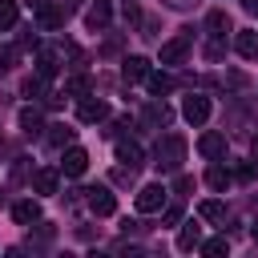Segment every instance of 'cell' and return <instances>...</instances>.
I'll use <instances>...</instances> for the list:
<instances>
[{
    "label": "cell",
    "mask_w": 258,
    "mask_h": 258,
    "mask_svg": "<svg viewBox=\"0 0 258 258\" xmlns=\"http://www.w3.org/2000/svg\"><path fill=\"white\" fill-rule=\"evenodd\" d=\"M161 4H169V8H177V12H185V8H194L198 0H161Z\"/></svg>",
    "instance_id": "obj_34"
},
{
    "label": "cell",
    "mask_w": 258,
    "mask_h": 258,
    "mask_svg": "<svg viewBox=\"0 0 258 258\" xmlns=\"http://www.w3.org/2000/svg\"><path fill=\"white\" fill-rule=\"evenodd\" d=\"M165 206V185H141L137 189V210L141 214H157Z\"/></svg>",
    "instance_id": "obj_5"
},
{
    "label": "cell",
    "mask_w": 258,
    "mask_h": 258,
    "mask_svg": "<svg viewBox=\"0 0 258 258\" xmlns=\"http://www.w3.org/2000/svg\"><path fill=\"white\" fill-rule=\"evenodd\" d=\"M198 149H202V157H210V161L226 157V133H202V137H198Z\"/></svg>",
    "instance_id": "obj_9"
},
{
    "label": "cell",
    "mask_w": 258,
    "mask_h": 258,
    "mask_svg": "<svg viewBox=\"0 0 258 258\" xmlns=\"http://www.w3.org/2000/svg\"><path fill=\"white\" fill-rule=\"evenodd\" d=\"M73 133L77 129H69V125H48V145H56V149L60 145H73Z\"/></svg>",
    "instance_id": "obj_23"
},
{
    "label": "cell",
    "mask_w": 258,
    "mask_h": 258,
    "mask_svg": "<svg viewBox=\"0 0 258 258\" xmlns=\"http://www.w3.org/2000/svg\"><path fill=\"white\" fill-rule=\"evenodd\" d=\"M20 93H24V97H44V77H40V73L28 77V81L20 85Z\"/></svg>",
    "instance_id": "obj_26"
},
{
    "label": "cell",
    "mask_w": 258,
    "mask_h": 258,
    "mask_svg": "<svg viewBox=\"0 0 258 258\" xmlns=\"http://www.w3.org/2000/svg\"><path fill=\"white\" fill-rule=\"evenodd\" d=\"M189 56V36H173L161 44V64H181Z\"/></svg>",
    "instance_id": "obj_6"
},
{
    "label": "cell",
    "mask_w": 258,
    "mask_h": 258,
    "mask_svg": "<svg viewBox=\"0 0 258 258\" xmlns=\"http://www.w3.org/2000/svg\"><path fill=\"white\" fill-rule=\"evenodd\" d=\"M117 161L129 165V169H137V165L145 161V149H141L137 141H117Z\"/></svg>",
    "instance_id": "obj_10"
},
{
    "label": "cell",
    "mask_w": 258,
    "mask_h": 258,
    "mask_svg": "<svg viewBox=\"0 0 258 258\" xmlns=\"http://www.w3.org/2000/svg\"><path fill=\"white\" fill-rule=\"evenodd\" d=\"M242 8H246V12H254V16H258V0H242Z\"/></svg>",
    "instance_id": "obj_35"
},
{
    "label": "cell",
    "mask_w": 258,
    "mask_h": 258,
    "mask_svg": "<svg viewBox=\"0 0 258 258\" xmlns=\"http://www.w3.org/2000/svg\"><path fill=\"white\" fill-rule=\"evenodd\" d=\"M226 250H230L226 238H210V242H202V254H206V258H218V254H226Z\"/></svg>",
    "instance_id": "obj_27"
},
{
    "label": "cell",
    "mask_w": 258,
    "mask_h": 258,
    "mask_svg": "<svg viewBox=\"0 0 258 258\" xmlns=\"http://www.w3.org/2000/svg\"><path fill=\"white\" fill-rule=\"evenodd\" d=\"M32 189L36 194H56V169H36L32 173Z\"/></svg>",
    "instance_id": "obj_20"
},
{
    "label": "cell",
    "mask_w": 258,
    "mask_h": 258,
    "mask_svg": "<svg viewBox=\"0 0 258 258\" xmlns=\"http://www.w3.org/2000/svg\"><path fill=\"white\" fill-rule=\"evenodd\" d=\"M85 194H89L85 202H89V210H93L97 218H109V214L117 210V202H113V194H109L105 185H93V189H85Z\"/></svg>",
    "instance_id": "obj_4"
},
{
    "label": "cell",
    "mask_w": 258,
    "mask_h": 258,
    "mask_svg": "<svg viewBox=\"0 0 258 258\" xmlns=\"http://www.w3.org/2000/svg\"><path fill=\"white\" fill-rule=\"evenodd\" d=\"M230 181H234V173H230L226 165H218V161H214V165L206 169V185H210V189H218V194H222V189H230Z\"/></svg>",
    "instance_id": "obj_15"
},
{
    "label": "cell",
    "mask_w": 258,
    "mask_h": 258,
    "mask_svg": "<svg viewBox=\"0 0 258 258\" xmlns=\"http://www.w3.org/2000/svg\"><path fill=\"white\" fill-rule=\"evenodd\" d=\"M77 117H81L85 125H97V121H105V117H109V105H105L101 97H85V101H81V109H77Z\"/></svg>",
    "instance_id": "obj_7"
},
{
    "label": "cell",
    "mask_w": 258,
    "mask_h": 258,
    "mask_svg": "<svg viewBox=\"0 0 258 258\" xmlns=\"http://www.w3.org/2000/svg\"><path fill=\"white\" fill-rule=\"evenodd\" d=\"M56 69H60V64H56V48H40V52H36V73L48 81V77H56Z\"/></svg>",
    "instance_id": "obj_17"
},
{
    "label": "cell",
    "mask_w": 258,
    "mask_h": 258,
    "mask_svg": "<svg viewBox=\"0 0 258 258\" xmlns=\"http://www.w3.org/2000/svg\"><path fill=\"white\" fill-rule=\"evenodd\" d=\"M222 56H226V36H214L206 44V60H222Z\"/></svg>",
    "instance_id": "obj_28"
},
{
    "label": "cell",
    "mask_w": 258,
    "mask_h": 258,
    "mask_svg": "<svg viewBox=\"0 0 258 258\" xmlns=\"http://www.w3.org/2000/svg\"><path fill=\"white\" fill-rule=\"evenodd\" d=\"M161 222H165V226H177V222H181V206H169V210L161 214Z\"/></svg>",
    "instance_id": "obj_31"
},
{
    "label": "cell",
    "mask_w": 258,
    "mask_h": 258,
    "mask_svg": "<svg viewBox=\"0 0 258 258\" xmlns=\"http://www.w3.org/2000/svg\"><path fill=\"white\" fill-rule=\"evenodd\" d=\"M64 16H69V8H64V4H48V0H40V4H36V24H40L44 32L60 28V24H64Z\"/></svg>",
    "instance_id": "obj_2"
},
{
    "label": "cell",
    "mask_w": 258,
    "mask_h": 258,
    "mask_svg": "<svg viewBox=\"0 0 258 258\" xmlns=\"http://www.w3.org/2000/svg\"><path fill=\"white\" fill-rule=\"evenodd\" d=\"M181 113H185V121H189V125H202V121L210 117V97H202V93H189V97L181 101Z\"/></svg>",
    "instance_id": "obj_3"
},
{
    "label": "cell",
    "mask_w": 258,
    "mask_h": 258,
    "mask_svg": "<svg viewBox=\"0 0 258 258\" xmlns=\"http://www.w3.org/2000/svg\"><path fill=\"white\" fill-rule=\"evenodd\" d=\"M16 56H20V52H16L12 44H8V48L0 52V69H12V64H16Z\"/></svg>",
    "instance_id": "obj_30"
},
{
    "label": "cell",
    "mask_w": 258,
    "mask_h": 258,
    "mask_svg": "<svg viewBox=\"0 0 258 258\" xmlns=\"http://www.w3.org/2000/svg\"><path fill=\"white\" fill-rule=\"evenodd\" d=\"M234 48H238L246 60H258V32H238V36H234Z\"/></svg>",
    "instance_id": "obj_19"
},
{
    "label": "cell",
    "mask_w": 258,
    "mask_h": 258,
    "mask_svg": "<svg viewBox=\"0 0 258 258\" xmlns=\"http://www.w3.org/2000/svg\"><path fill=\"white\" fill-rule=\"evenodd\" d=\"M60 169H64L69 177H81V173L89 169V153H85L81 145H69V149H64V161H60Z\"/></svg>",
    "instance_id": "obj_8"
},
{
    "label": "cell",
    "mask_w": 258,
    "mask_h": 258,
    "mask_svg": "<svg viewBox=\"0 0 258 258\" xmlns=\"http://www.w3.org/2000/svg\"><path fill=\"white\" fill-rule=\"evenodd\" d=\"M28 4H40V0H28Z\"/></svg>",
    "instance_id": "obj_38"
},
{
    "label": "cell",
    "mask_w": 258,
    "mask_h": 258,
    "mask_svg": "<svg viewBox=\"0 0 258 258\" xmlns=\"http://www.w3.org/2000/svg\"><path fill=\"white\" fill-rule=\"evenodd\" d=\"M20 129H24V137H36V133L44 129V117H40L36 105H24V109H20Z\"/></svg>",
    "instance_id": "obj_12"
},
{
    "label": "cell",
    "mask_w": 258,
    "mask_h": 258,
    "mask_svg": "<svg viewBox=\"0 0 258 258\" xmlns=\"http://www.w3.org/2000/svg\"><path fill=\"white\" fill-rule=\"evenodd\" d=\"M109 16H113V8H109L105 0H97V4H89V12H85V24L97 32V28H105V24H109Z\"/></svg>",
    "instance_id": "obj_14"
},
{
    "label": "cell",
    "mask_w": 258,
    "mask_h": 258,
    "mask_svg": "<svg viewBox=\"0 0 258 258\" xmlns=\"http://www.w3.org/2000/svg\"><path fill=\"white\" fill-rule=\"evenodd\" d=\"M194 246H202V226L198 222H185L181 234H177V250H194Z\"/></svg>",
    "instance_id": "obj_18"
},
{
    "label": "cell",
    "mask_w": 258,
    "mask_h": 258,
    "mask_svg": "<svg viewBox=\"0 0 258 258\" xmlns=\"http://www.w3.org/2000/svg\"><path fill=\"white\" fill-rule=\"evenodd\" d=\"M16 16H20L16 0H0V28H12V24H16Z\"/></svg>",
    "instance_id": "obj_25"
},
{
    "label": "cell",
    "mask_w": 258,
    "mask_h": 258,
    "mask_svg": "<svg viewBox=\"0 0 258 258\" xmlns=\"http://www.w3.org/2000/svg\"><path fill=\"white\" fill-rule=\"evenodd\" d=\"M198 214H202L206 222H222V218H226V206H222L218 198H206V202L198 206Z\"/></svg>",
    "instance_id": "obj_22"
},
{
    "label": "cell",
    "mask_w": 258,
    "mask_h": 258,
    "mask_svg": "<svg viewBox=\"0 0 258 258\" xmlns=\"http://www.w3.org/2000/svg\"><path fill=\"white\" fill-rule=\"evenodd\" d=\"M250 149H254V157H258V137H254V141H250Z\"/></svg>",
    "instance_id": "obj_37"
},
{
    "label": "cell",
    "mask_w": 258,
    "mask_h": 258,
    "mask_svg": "<svg viewBox=\"0 0 258 258\" xmlns=\"http://www.w3.org/2000/svg\"><path fill=\"white\" fill-rule=\"evenodd\" d=\"M121 77L125 81H145L149 77V60L145 56H125L121 60Z\"/></svg>",
    "instance_id": "obj_11"
},
{
    "label": "cell",
    "mask_w": 258,
    "mask_h": 258,
    "mask_svg": "<svg viewBox=\"0 0 258 258\" xmlns=\"http://www.w3.org/2000/svg\"><path fill=\"white\" fill-rule=\"evenodd\" d=\"M173 189H177V194H189V189H194V177H185V173H181V177L173 181Z\"/></svg>",
    "instance_id": "obj_33"
},
{
    "label": "cell",
    "mask_w": 258,
    "mask_h": 258,
    "mask_svg": "<svg viewBox=\"0 0 258 258\" xmlns=\"http://www.w3.org/2000/svg\"><path fill=\"white\" fill-rule=\"evenodd\" d=\"M250 238H254V242H258V222H254V226H250Z\"/></svg>",
    "instance_id": "obj_36"
},
{
    "label": "cell",
    "mask_w": 258,
    "mask_h": 258,
    "mask_svg": "<svg viewBox=\"0 0 258 258\" xmlns=\"http://www.w3.org/2000/svg\"><path fill=\"white\" fill-rule=\"evenodd\" d=\"M12 218H16V226H32V222H40V206L32 198H24V202L12 206Z\"/></svg>",
    "instance_id": "obj_13"
},
{
    "label": "cell",
    "mask_w": 258,
    "mask_h": 258,
    "mask_svg": "<svg viewBox=\"0 0 258 258\" xmlns=\"http://www.w3.org/2000/svg\"><path fill=\"white\" fill-rule=\"evenodd\" d=\"M145 121H149V125H169V121H173V109H169L165 101H149V105H145Z\"/></svg>",
    "instance_id": "obj_16"
},
{
    "label": "cell",
    "mask_w": 258,
    "mask_h": 258,
    "mask_svg": "<svg viewBox=\"0 0 258 258\" xmlns=\"http://www.w3.org/2000/svg\"><path fill=\"white\" fill-rule=\"evenodd\" d=\"M206 24L214 28V36H226V32H230V16H226L222 8H218V12H210V16H206Z\"/></svg>",
    "instance_id": "obj_24"
},
{
    "label": "cell",
    "mask_w": 258,
    "mask_h": 258,
    "mask_svg": "<svg viewBox=\"0 0 258 258\" xmlns=\"http://www.w3.org/2000/svg\"><path fill=\"white\" fill-rule=\"evenodd\" d=\"M145 85H149V93H153V97H161V93H169V89H173V77H169V73H153V69H149Z\"/></svg>",
    "instance_id": "obj_21"
},
{
    "label": "cell",
    "mask_w": 258,
    "mask_h": 258,
    "mask_svg": "<svg viewBox=\"0 0 258 258\" xmlns=\"http://www.w3.org/2000/svg\"><path fill=\"white\" fill-rule=\"evenodd\" d=\"M89 89H93V81H89V77H73V81L64 85V93H77V97H85Z\"/></svg>",
    "instance_id": "obj_29"
},
{
    "label": "cell",
    "mask_w": 258,
    "mask_h": 258,
    "mask_svg": "<svg viewBox=\"0 0 258 258\" xmlns=\"http://www.w3.org/2000/svg\"><path fill=\"white\" fill-rule=\"evenodd\" d=\"M181 161H185V137L169 133V137H161V141L153 145V165H157L161 173H177Z\"/></svg>",
    "instance_id": "obj_1"
},
{
    "label": "cell",
    "mask_w": 258,
    "mask_h": 258,
    "mask_svg": "<svg viewBox=\"0 0 258 258\" xmlns=\"http://www.w3.org/2000/svg\"><path fill=\"white\" fill-rule=\"evenodd\" d=\"M234 177H238V181H250V177H254V165H250V161H242V165H238V173H234Z\"/></svg>",
    "instance_id": "obj_32"
}]
</instances>
